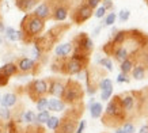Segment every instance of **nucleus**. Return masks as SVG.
Instances as JSON below:
<instances>
[{"mask_svg": "<svg viewBox=\"0 0 148 133\" xmlns=\"http://www.w3.org/2000/svg\"><path fill=\"white\" fill-rule=\"evenodd\" d=\"M118 16H120V21H121V22H126V21L129 19V16H130V11L129 10H126V8L121 10Z\"/></svg>", "mask_w": 148, "mask_h": 133, "instance_id": "36", "label": "nucleus"}, {"mask_svg": "<svg viewBox=\"0 0 148 133\" xmlns=\"http://www.w3.org/2000/svg\"><path fill=\"white\" fill-rule=\"evenodd\" d=\"M16 66H18V75H33L37 76L41 71V62L36 61L30 57H18L16 61H15Z\"/></svg>", "mask_w": 148, "mask_h": 133, "instance_id": "11", "label": "nucleus"}, {"mask_svg": "<svg viewBox=\"0 0 148 133\" xmlns=\"http://www.w3.org/2000/svg\"><path fill=\"white\" fill-rule=\"evenodd\" d=\"M0 98H1V95H0Z\"/></svg>", "mask_w": 148, "mask_h": 133, "instance_id": "50", "label": "nucleus"}, {"mask_svg": "<svg viewBox=\"0 0 148 133\" xmlns=\"http://www.w3.org/2000/svg\"><path fill=\"white\" fill-rule=\"evenodd\" d=\"M4 36L5 38L8 41H12V42H15V41H19V30L16 31L14 27H5L4 30Z\"/></svg>", "mask_w": 148, "mask_h": 133, "instance_id": "25", "label": "nucleus"}, {"mask_svg": "<svg viewBox=\"0 0 148 133\" xmlns=\"http://www.w3.org/2000/svg\"><path fill=\"white\" fill-rule=\"evenodd\" d=\"M58 122H60V118L58 117H56V115H50L49 120L46 121V126H48V129H50V130H56L58 126Z\"/></svg>", "mask_w": 148, "mask_h": 133, "instance_id": "29", "label": "nucleus"}, {"mask_svg": "<svg viewBox=\"0 0 148 133\" xmlns=\"http://www.w3.org/2000/svg\"><path fill=\"white\" fill-rule=\"evenodd\" d=\"M126 133H136V128H135V124L132 122V121H126L124 122V125L121 126Z\"/></svg>", "mask_w": 148, "mask_h": 133, "instance_id": "34", "label": "nucleus"}, {"mask_svg": "<svg viewBox=\"0 0 148 133\" xmlns=\"http://www.w3.org/2000/svg\"><path fill=\"white\" fill-rule=\"evenodd\" d=\"M69 29H71V23H57V25H54L53 27H50L45 34L52 40V42H53L54 45H57L58 42H60V40L64 37V34H65Z\"/></svg>", "mask_w": 148, "mask_h": 133, "instance_id": "15", "label": "nucleus"}, {"mask_svg": "<svg viewBox=\"0 0 148 133\" xmlns=\"http://www.w3.org/2000/svg\"><path fill=\"white\" fill-rule=\"evenodd\" d=\"M42 0H15V5L19 11L22 12H30L32 10H34L37 5L40 4Z\"/></svg>", "mask_w": 148, "mask_h": 133, "instance_id": "16", "label": "nucleus"}, {"mask_svg": "<svg viewBox=\"0 0 148 133\" xmlns=\"http://www.w3.org/2000/svg\"><path fill=\"white\" fill-rule=\"evenodd\" d=\"M114 133H126V132H125V130H124L122 128H117V129H116V132H114Z\"/></svg>", "mask_w": 148, "mask_h": 133, "instance_id": "45", "label": "nucleus"}, {"mask_svg": "<svg viewBox=\"0 0 148 133\" xmlns=\"http://www.w3.org/2000/svg\"><path fill=\"white\" fill-rule=\"evenodd\" d=\"M72 50H73V46L71 42H65V44H60L54 48V54H56V57H68V56H71Z\"/></svg>", "mask_w": 148, "mask_h": 133, "instance_id": "18", "label": "nucleus"}, {"mask_svg": "<svg viewBox=\"0 0 148 133\" xmlns=\"http://www.w3.org/2000/svg\"><path fill=\"white\" fill-rule=\"evenodd\" d=\"M126 121H128L126 113L122 109L120 97L117 94V95H114V97L109 99L108 106L101 115V122H102L103 126H106L109 129H117L121 128L124 122H126Z\"/></svg>", "mask_w": 148, "mask_h": 133, "instance_id": "3", "label": "nucleus"}, {"mask_svg": "<svg viewBox=\"0 0 148 133\" xmlns=\"http://www.w3.org/2000/svg\"><path fill=\"white\" fill-rule=\"evenodd\" d=\"M86 126H87V122H86V120H80V121H79V124H77L76 133H84Z\"/></svg>", "mask_w": 148, "mask_h": 133, "instance_id": "42", "label": "nucleus"}, {"mask_svg": "<svg viewBox=\"0 0 148 133\" xmlns=\"http://www.w3.org/2000/svg\"><path fill=\"white\" fill-rule=\"evenodd\" d=\"M25 93L36 103L40 98L48 95V79H34L25 87Z\"/></svg>", "mask_w": 148, "mask_h": 133, "instance_id": "8", "label": "nucleus"}, {"mask_svg": "<svg viewBox=\"0 0 148 133\" xmlns=\"http://www.w3.org/2000/svg\"><path fill=\"white\" fill-rule=\"evenodd\" d=\"M0 71L3 72L4 75H7L11 79L12 76H16L18 75V66L14 61H10V62H5L4 65L0 66Z\"/></svg>", "mask_w": 148, "mask_h": 133, "instance_id": "21", "label": "nucleus"}, {"mask_svg": "<svg viewBox=\"0 0 148 133\" xmlns=\"http://www.w3.org/2000/svg\"><path fill=\"white\" fill-rule=\"evenodd\" d=\"M0 120L5 121V122L11 120V110H10L8 107L0 106Z\"/></svg>", "mask_w": 148, "mask_h": 133, "instance_id": "33", "label": "nucleus"}, {"mask_svg": "<svg viewBox=\"0 0 148 133\" xmlns=\"http://www.w3.org/2000/svg\"><path fill=\"white\" fill-rule=\"evenodd\" d=\"M84 75H86V82H87V94L92 97L98 91V84L101 79L106 77L105 76V69L99 68V66H92V68L88 66L84 71Z\"/></svg>", "mask_w": 148, "mask_h": 133, "instance_id": "9", "label": "nucleus"}, {"mask_svg": "<svg viewBox=\"0 0 148 133\" xmlns=\"http://www.w3.org/2000/svg\"><path fill=\"white\" fill-rule=\"evenodd\" d=\"M84 113V103L82 102L75 106H69V109L64 110L63 117L60 118L57 129L54 133H76V128L82 115Z\"/></svg>", "mask_w": 148, "mask_h": 133, "instance_id": "5", "label": "nucleus"}, {"mask_svg": "<svg viewBox=\"0 0 148 133\" xmlns=\"http://www.w3.org/2000/svg\"><path fill=\"white\" fill-rule=\"evenodd\" d=\"M94 15V10L88 7L84 1H80L77 5H75L73 8L69 12V16H71V22L76 26H80V25H84L88 19L92 18Z\"/></svg>", "mask_w": 148, "mask_h": 133, "instance_id": "10", "label": "nucleus"}, {"mask_svg": "<svg viewBox=\"0 0 148 133\" xmlns=\"http://www.w3.org/2000/svg\"><path fill=\"white\" fill-rule=\"evenodd\" d=\"M144 3H145V4L148 5V0H144Z\"/></svg>", "mask_w": 148, "mask_h": 133, "instance_id": "47", "label": "nucleus"}, {"mask_svg": "<svg viewBox=\"0 0 148 133\" xmlns=\"http://www.w3.org/2000/svg\"><path fill=\"white\" fill-rule=\"evenodd\" d=\"M147 73H148V69L143 65V64H140V62H137V64L135 65V68L130 71V75H132V77H133L135 80H143V79H145Z\"/></svg>", "mask_w": 148, "mask_h": 133, "instance_id": "19", "label": "nucleus"}, {"mask_svg": "<svg viewBox=\"0 0 148 133\" xmlns=\"http://www.w3.org/2000/svg\"><path fill=\"white\" fill-rule=\"evenodd\" d=\"M84 94V88H83L80 82H77L75 79H67L61 101L67 106H75V105H79L83 102Z\"/></svg>", "mask_w": 148, "mask_h": 133, "instance_id": "6", "label": "nucleus"}, {"mask_svg": "<svg viewBox=\"0 0 148 133\" xmlns=\"http://www.w3.org/2000/svg\"><path fill=\"white\" fill-rule=\"evenodd\" d=\"M116 19H117L116 12H110V14H108V15L105 16V19H103L102 25H103V26H112V25H114Z\"/></svg>", "mask_w": 148, "mask_h": 133, "instance_id": "32", "label": "nucleus"}, {"mask_svg": "<svg viewBox=\"0 0 148 133\" xmlns=\"http://www.w3.org/2000/svg\"><path fill=\"white\" fill-rule=\"evenodd\" d=\"M48 102H49V99L46 97H42L40 98L38 101L36 102V106H37V110L38 111H44V110H48Z\"/></svg>", "mask_w": 148, "mask_h": 133, "instance_id": "31", "label": "nucleus"}, {"mask_svg": "<svg viewBox=\"0 0 148 133\" xmlns=\"http://www.w3.org/2000/svg\"><path fill=\"white\" fill-rule=\"evenodd\" d=\"M65 82H67L65 77H48V95L61 99Z\"/></svg>", "mask_w": 148, "mask_h": 133, "instance_id": "13", "label": "nucleus"}, {"mask_svg": "<svg viewBox=\"0 0 148 133\" xmlns=\"http://www.w3.org/2000/svg\"><path fill=\"white\" fill-rule=\"evenodd\" d=\"M45 23L46 22L36 16L33 12L25 14V16L21 21V26H19V41H22L26 45L33 44L37 37L44 34Z\"/></svg>", "mask_w": 148, "mask_h": 133, "instance_id": "4", "label": "nucleus"}, {"mask_svg": "<svg viewBox=\"0 0 148 133\" xmlns=\"http://www.w3.org/2000/svg\"><path fill=\"white\" fill-rule=\"evenodd\" d=\"M82 1H84L88 7H91L92 10H95L97 7H99V3H101L102 0H82Z\"/></svg>", "mask_w": 148, "mask_h": 133, "instance_id": "39", "label": "nucleus"}, {"mask_svg": "<svg viewBox=\"0 0 148 133\" xmlns=\"http://www.w3.org/2000/svg\"><path fill=\"white\" fill-rule=\"evenodd\" d=\"M118 97H120V101H121L122 109H124L126 113L128 121H132V122H133L135 120H139L137 111H136L135 98L132 95V91H124V93L118 94Z\"/></svg>", "mask_w": 148, "mask_h": 133, "instance_id": "12", "label": "nucleus"}, {"mask_svg": "<svg viewBox=\"0 0 148 133\" xmlns=\"http://www.w3.org/2000/svg\"><path fill=\"white\" fill-rule=\"evenodd\" d=\"M144 93H145V95H147V98H148V86H147V87H144Z\"/></svg>", "mask_w": 148, "mask_h": 133, "instance_id": "46", "label": "nucleus"}, {"mask_svg": "<svg viewBox=\"0 0 148 133\" xmlns=\"http://www.w3.org/2000/svg\"><path fill=\"white\" fill-rule=\"evenodd\" d=\"M8 83H10V77L0 71V88H1V87H5Z\"/></svg>", "mask_w": 148, "mask_h": 133, "instance_id": "37", "label": "nucleus"}, {"mask_svg": "<svg viewBox=\"0 0 148 133\" xmlns=\"http://www.w3.org/2000/svg\"><path fill=\"white\" fill-rule=\"evenodd\" d=\"M49 117H50V111L49 110L38 111V114H37V117H36V122L37 124L44 125V124H46V121L49 120Z\"/></svg>", "mask_w": 148, "mask_h": 133, "instance_id": "26", "label": "nucleus"}, {"mask_svg": "<svg viewBox=\"0 0 148 133\" xmlns=\"http://www.w3.org/2000/svg\"><path fill=\"white\" fill-rule=\"evenodd\" d=\"M1 1H3V0H0V3H1Z\"/></svg>", "mask_w": 148, "mask_h": 133, "instance_id": "49", "label": "nucleus"}, {"mask_svg": "<svg viewBox=\"0 0 148 133\" xmlns=\"http://www.w3.org/2000/svg\"><path fill=\"white\" fill-rule=\"evenodd\" d=\"M102 7L106 11H112L114 8V5H113V0H102Z\"/></svg>", "mask_w": 148, "mask_h": 133, "instance_id": "40", "label": "nucleus"}, {"mask_svg": "<svg viewBox=\"0 0 148 133\" xmlns=\"http://www.w3.org/2000/svg\"><path fill=\"white\" fill-rule=\"evenodd\" d=\"M110 88H113L112 79H109V77H103V79H101V82H99V84H98V90L103 91V90H110Z\"/></svg>", "mask_w": 148, "mask_h": 133, "instance_id": "30", "label": "nucleus"}, {"mask_svg": "<svg viewBox=\"0 0 148 133\" xmlns=\"http://www.w3.org/2000/svg\"><path fill=\"white\" fill-rule=\"evenodd\" d=\"M139 133H148V124L147 125H143V126L140 128V132Z\"/></svg>", "mask_w": 148, "mask_h": 133, "instance_id": "44", "label": "nucleus"}, {"mask_svg": "<svg viewBox=\"0 0 148 133\" xmlns=\"http://www.w3.org/2000/svg\"><path fill=\"white\" fill-rule=\"evenodd\" d=\"M0 133H7V122L0 120Z\"/></svg>", "mask_w": 148, "mask_h": 133, "instance_id": "43", "label": "nucleus"}, {"mask_svg": "<svg viewBox=\"0 0 148 133\" xmlns=\"http://www.w3.org/2000/svg\"><path fill=\"white\" fill-rule=\"evenodd\" d=\"M117 82H118V83H129L130 82V79L129 77H128V75H126V73H120V75L117 76Z\"/></svg>", "mask_w": 148, "mask_h": 133, "instance_id": "41", "label": "nucleus"}, {"mask_svg": "<svg viewBox=\"0 0 148 133\" xmlns=\"http://www.w3.org/2000/svg\"><path fill=\"white\" fill-rule=\"evenodd\" d=\"M23 132H25V128L22 126V124H16L12 120L7 121V133H23Z\"/></svg>", "mask_w": 148, "mask_h": 133, "instance_id": "23", "label": "nucleus"}, {"mask_svg": "<svg viewBox=\"0 0 148 133\" xmlns=\"http://www.w3.org/2000/svg\"><path fill=\"white\" fill-rule=\"evenodd\" d=\"M106 15V10L103 8L102 5L101 7H97V8L94 10V16H97V18H103Z\"/></svg>", "mask_w": 148, "mask_h": 133, "instance_id": "38", "label": "nucleus"}, {"mask_svg": "<svg viewBox=\"0 0 148 133\" xmlns=\"http://www.w3.org/2000/svg\"><path fill=\"white\" fill-rule=\"evenodd\" d=\"M88 66H90V57L71 53V56L68 57H54L50 69L58 75L73 76L84 72Z\"/></svg>", "mask_w": 148, "mask_h": 133, "instance_id": "2", "label": "nucleus"}, {"mask_svg": "<svg viewBox=\"0 0 148 133\" xmlns=\"http://www.w3.org/2000/svg\"><path fill=\"white\" fill-rule=\"evenodd\" d=\"M112 95H113V88L103 90V91H101V101L106 102V101H109V99L112 98Z\"/></svg>", "mask_w": 148, "mask_h": 133, "instance_id": "35", "label": "nucleus"}, {"mask_svg": "<svg viewBox=\"0 0 148 133\" xmlns=\"http://www.w3.org/2000/svg\"><path fill=\"white\" fill-rule=\"evenodd\" d=\"M147 45L148 34L143 33L141 30H137V29H129L128 37L124 42H121L120 45H116V46H112L109 42H106L102 46V50L108 57H113L114 61L121 64L130 53H133L139 49L145 48Z\"/></svg>", "mask_w": 148, "mask_h": 133, "instance_id": "1", "label": "nucleus"}, {"mask_svg": "<svg viewBox=\"0 0 148 133\" xmlns=\"http://www.w3.org/2000/svg\"><path fill=\"white\" fill-rule=\"evenodd\" d=\"M54 0H42L40 4L37 5L33 14L38 16L40 19H42L44 22H48L52 18V11H53Z\"/></svg>", "mask_w": 148, "mask_h": 133, "instance_id": "14", "label": "nucleus"}, {"mask_svg": "<svg viewBox=\"0 0 148 133\" xmlns=\"http://www.w3.org/2000/svg\"><path fill=\"white\" fill-rule=\"evenodd\" d=\"M36 117L37 114L33 110H26L23 113V122H26V124H36Z\"/></svg>", "mask_w": 148, "mask_h": 133, "instance_id": "27", "label": "nucleus"}, {"mask_svg": "<svg viewBox=\"0 0 148 133\" xmlns=\"http://www.w3.org/2000/svg\"><path fill=\"white\" fill-rule=\"evenodd\" d=\"M23 133H46L45 128L42 126L41 124H29L25 128V132Z\"/></svg>", "mask_w": 148, "mask_h": 133, "instance_id": "24", "label": "nucleus"}, {"mask_svg": "<svg viewBox=\"0 0 148 133\" xmlns=\"http://www.w3.org/2000/svg\"><path fill=\"white\" fill-rule=\"evenodd\" d=\"M67 105L60 98H52L48 102V110L49 111H64Z\"/></svg>", "mask_w": 148, "mask_h": 133, "instance_id": "20", "label": "nucleus"}, {"mask_svg": "<svg viewBox=\"0 0 148 133\" xmlns=\"http://www.w3.org/2000/svg\"><path fill=\"white\" fill-rule=\"evenodd\" d=\"M88 110H90V114L92 118H101V115L103 113V106L101 102H94L92 105L88 106Z\"/></svg>", "mask_w": 148, "mask_h": 133, "instance_id": "22", "label": "nucleus"}, {"mask_svg": "<svg viewBox=\"0 0 148 133\" xmlns=\"http://www.w3.org/2000/svg\"><path fill=\"white\" fill-rule=\"evenodd\" d=\"M103 133H109V132H103Z\"/></svg>", "mask_w": 148, "mask_h": 133, "instance_id": "48", "label": "nucleus"}, {"mask_svg": "<svg viewBox=\"0 0 148 133\" xmlns=\"http://www.w3.org/2000/svg\"><path fill=\"white\" fill-rule=\"evenodd\" d=\"M18 94L16 93H5L3 97L0 98V106L3 107H14L18 103Z\"/></svg>", "mask_w": 148, "mask_h": 133, "instance_id": "17", "label": "nucleus"}, {"mask_svg": "<svg viewBox=\"0 0 148 133\" xmlns=\"http://www.w3.org/2000/svg\"><path fill=\"white\" fill-rule=\"evenodd\" d=\"M99 65L102 66L103 69H106L108 72H112L113 71V61L110 57H103L99 60Z\"/></svg>", "mask_w": 148, "mask_h": 133, "instance_id": "28", "label": "nucleus"}, {"mask_svg": "<svg viewBox=\"0 0 148 133\" xmlns=\"http://www.w3.org/2000/svg\"><path fill=\"white\" fill-rule=\"evenodd\" d=\"M71 44L73 46L72 53L80 54V56H87L91 57V53L94 50V41L87 33H79L71 40Z\"/></svg>", "mask_w": 148, "mask_h": 133, "instance_id": "7", "label": "nucleus"}]
</instances>
